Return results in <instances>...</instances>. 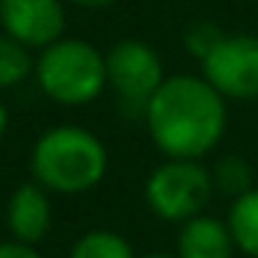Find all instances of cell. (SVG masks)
I'll return each instance as SVG.
<instances>
[{"mask_svg":"<svg viewBox=\"0 0 258 258\" xmlns=\"http://www.w3.org/2000/svg\"><path fill=\"white\" fill-rule=\"evenodd\" d=\"M222 36H225V31L219 28V25H214L211 20H197V23H191L189 28L183 31V47H186L189 56H195L197 61H203Z\"/></svg>","mask_w":258,"mask_h":258,"instance_id":"14","label":"cell"},{"mask_svg":"<svg viewBox=\"0 0 258 258\" xmlns=\"http://www.w3.org/2000/svg\"><path fill=\"white\" fill-rule=\"evenodd\" d=\"M236 241L225 219L197 214L178 230V258H233Z\"/></svg>","mask_w":258,"mask_h":258,"instance_id":"9","label":"cell"},{"mask_svg":"<svg viewBox=\"0 0 258 258\" xmlns=\"http://www.w3.org/2000/svg\"><path fill=\"white\" fill-rule=\"evenodd\" d=\"M73 6H81V9H89V12H100V9H108L114 6L117 0H70Z\"/></svg>","mask_w":258,"mask_h":258,"instance_id":"16","label":"cell"},{"mask_svg":"<svg viewBox=\"0 0 258 258\" xmlns=\"http://www.w3.org/2000/svg\"><path fill=\"white\" fill-rule=\"evenodd\" d=\"M36 58L34 50L20 45L9 34H0V92L17 89L28 78H34Z\"/></svg>","mask_w":258,"mask_h":258,"instance_id":"11","label":"cell"},{"mask_svg":"<svg viewBox=\"0 0 258 258\" xmlns=\"http://www.w3.org/2000/svg\"><path fill=\"white\" fill-rule=\"evenodd\" d=\"M70 258H136V252L122 233L97 228L75 239Z\"/></svg>","mask_w":258,"mask_h":258,"instance_id":"12","label":"cell"},{"mask_svg":"<svg viewBox=\"0 0 258 258\" xmlns=\"http://www.w3.org/2000/svg\"><path fill=\"white\" fill-rule=\"evenodd\" d=\"M34 78L39 92L58 106H89L108 89L106 53L92 42L61 36L36 53Z\"/></svg>","mask_w":258,"mask_h":258,"instance_id":"3","label":"cell"},{"mask_svg":"<svg viewBox=\"0 0 258 258\" xmlns=\"http://www.w3.org/2000/svg\"><path fill=\"white\" fill-rule=\"evenodd\" d=\"M6 228L12 239L25 244H39L53 228L50 191L36 180L20 183L6 203Z\"/></svg>","mask_w":258,"mask_h":258,"instance_id":"8","label":"cell"},{"mask_svg":"<svg viewBox=\"0 0 258 258\" xmlns=\"http://www.w3.org/2000/svg\"><path fill=\"white\" fill-rule=\"evenodd\" d=\"M225 222H228L230 236L236 241V250L250 258H258V189L255 186L244 195H239L236 200H230Z\"/></svg>","mask_w":258,"mask_h":258,"instance_id":"10","label":"cell"},{"mask_svg":"<svg viewBox=\"0 0 258 258\" xmlns=\"http://www.w3.org/2000/svg\"><path fill=\"white\" fill-rule=\"evenodd\" d=\"M211 169L200 158H164L145 180V203L161 222L183 225L214 197Z\"/></svg>","mask_w":258,"mask_h":258,"instance_id":"4","label":"cell"},{"mask_svg":"<svg viewBox=\"0 0 258 258\" xmlns=\"http://www.w3.org/2000/svg\"><path fill=\"white\" fill-rule=\"evenodd\" d=\"M0 28L39 53L64 36L67 12L61 0H0Z\"/></svg>","mask_w":258,"mask_h":258,"instance_id":"7","label":"cell"},{"mask_svg":"<svg viewBox=\"0 0 258 258\" xmlns=\"http://www.w3.org/2000/svg\"><path fill=\"white\" fill-rule=\"evenodd\" d=\"M200 67L225 100H258V36L225 34Z\"/></svg>","mask_w":258,"mask_h":258,"instance_id":"6","label":"cell"},{"mask_svg":"<svg viewBox=\"0 0 258 258\" xmlns=\"http://www.w3.org/2000/svg\"><path fill=\"white\" fill-rule=\"evenodd\" d=\"M164 78L161 56L145 39H119L106 50V84L131 119H145L147 103Z\"/></svg>","mask_w":258,"mask_h":258,"instance_id":"5","label":"cell"},{"mask_svg":"<svg viewBox=\"0 0 258 258\" xmlns=\"http://www.w3.org/2000/svg\"><path fill=\"white\" fill-rule=\"evenodd\" d=\"M142 258H178V252H147Z\"/></svg>","mask_w":258,"mask_h":258,"instance_id":"18","label":"cell"},{"mask_svg":"<svg viewBox=\"0 0 258 258\" xmlns=\"http://www.w3.org/2000/svg\"><path fill=\"white\" fill-rule=\"evenodd\" d=\"M214 189L219 195L236 200L239 195L252 189V167L244 156H222L211 169Z\"/></svg>","mask_w":258,"mask_h":258,"instance_id":"13","label":"cell"},{"mask_svg":"<svg viewBox=\"0 0 258 258\" xmlns=\"http://www.w3.org/2000/svg\"><path fill=\"white\" fill-rule=\"evenodd\" d=\"M0 258H45L36 244H25V241H17V239H6L0 241Z\"/></svg>","mask_w":258,"mask_h":258,"instance_id":"15","label":"cell"},{"mask_svg":"<svg viewBox=\"0 0 258 258\" xmlns=\"http://www.w3.org/2000/svg\"><path fill=\"white\" fill-rule=\"evenodd\" d=\"M225 97L203 75H169L147 103L142 122L164 158H206L228 128Z\"/></svg>","mask_w":258,"mask_h":258,"instance_id":"1","label":"cell"},{"mask_svg":"<svg viewBox=\"0 0 258 258\" xmlns=\"http://www.w3.org/2000/svg\"><path fill=\"white\" fill-rule=\"evenodd\" d=\"M31 180L50 195H84L103 183L108 172V150L97 134L84 125H53L36 136L28 156Z\"/></svg>","mask_w":258,"mask_h":258,"instance_id":"2","label":"cell"},{"mask_svg":"<svg viewBox=\"0 0 258 258\" xmlns=\"http://www.w3.org/2000/svg\"><path fill=\"white\" fill-rule=\"evenodd\" d=\"M9 125H12V114H9V106H6V103L0 100V139L6 136Z\"/></svg>","mask_w":258,"mask_h":258,"instance_id":"17","label":"cell"}]
</instances>
